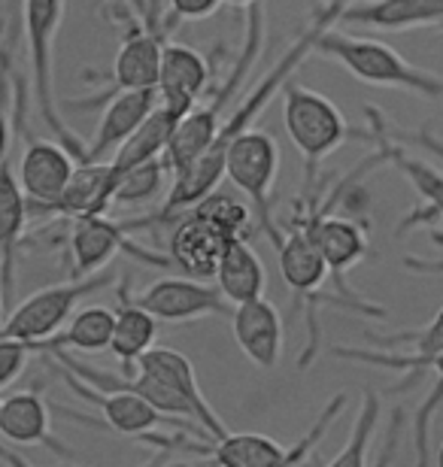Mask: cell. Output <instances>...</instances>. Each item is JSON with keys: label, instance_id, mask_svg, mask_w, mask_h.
Returning <instances> with one entry per match:
<instances>
[{"label": "cell", "instance_id": "6da1fadb", "mask_svg": "<svg viewBox=\"0 0 443 467\" xmlns=\"http://www.w3.org/2000/svg\"><path fill=\"white\" fill-rule=\"evenodd\" d=\"M350 4H353V0H322V4L313 9L307 27L295 36V43H291L289 49L280 55L277 64H270V70L256 82V86H252L249 95L243 98V104L234 107L231 113L225 116L219 134H216V140H213V146L206 149V152L197 158L188 171L174 176L171 192H167L164 203L158 207L155 216H146V225H155V222H174L179 213L192 210L197 201L219 189V182L225 176V149H228V143L234 137H240L243 130L256 128V119L270 107L273 98L282 95V88L289 86L291 77H295V70L307 61V55H313L316 40L325 31L337 27L343 9Z\"/></svg>", "mask_w": 443, "mask_h": 467}, {"label": "cell", "instance_id": "7a4b0ae2", "mask_svg": "<svg viewBox=\"0 0 443 467\" xmlns=\"http://www.w3.org/2000/svg\"><path fill=\"white\" fill-rule=\"evenodd\" d=\"M261 46H265V9H261V4H256L247 9V34H243L240 58L231 64V70L225 73L222 82H216L210 98H204L174 130L171 146H167V152H164V164H167V171H171V180L183 171H188V167L213 146V140L225 121V113L231 109V100L237 98V91L243 88V82H247Z\"/></svg>", "mask_w": 443, "mask_h": 467}, {"label": "cell", "instance_id": "3957f363", "mask_svg": "<svg viewBox=\"0 0 443 467\" xmlns=\"http://www.w3.org/2000/svg\"><path fill=\"white\" fill-rule=\"evenodd\" d=\"M313 55L341 64L346 73H353L364 86L407 91V95L428 98V100L443 98V77L410 64L398 49H392L389 43L343 34V31H337V27H332V31H325L316 40Z\"/></svg>", "mask_w": 443, "mask_h": 467}, {"label": "cell", "instance_id": "277c9868", "mask_svg": "<svg viewBox=\"0 0 443 467\" xmlns=\"http://www.w3.org/2000/svg\"><path fill=\"white\" fill-rule=\"evenodd\" d=\"M68 0H25L22 25L27 46V70H31L34 107L43 125L52 130L55 143H61L77 164H86V140L64 121L55 100V36L61 31Z\"/></svg>", "mask_w": 443, "mask_h": 467}, {"label": "cell", "instance_id": "5b68a950", "mask_svg": "<svg viewBox=\"0 0 443 467\" xmlns=\"http://www.w3.org/2000/svg\"><path fill=\"white\" fill-rule=\"evenodd\" d=\"M282 125H286L291 146L307 164V185H316L319 164L334 155L353 134L341 107L332 98L298 86V82H289L282 88Z\"/></svg>", "mask_w": 443, "mask_h": 467}, {"label": "cell", "instance_id": "8992f818", "mask_svg": "<svg viewBox=\"0 0 443 467\" xmlns=\"http://www.w3.org/2000/svg\"><path fill=\"white\" fill-rule=\"evenodd\" d=\"M153 9V4H149ZM143 6V16H137L131 6L119 9L121 27V43L119 52L112 58V73L107 86L98 95L86 100H77L79 109H98L103 107L112 95L121 91H137V88H155L158 86V70H162V49H164V27H158V16Z\"/></svg>", "mask_w": 443, "mask_h": 467}, {"label": "cell", "instance_id": "52a82bcc", "mask_svg": "<svg viewBox=\"0 0 443 467\" xmlns=\"http://www.w3.org/2000/svg\"><path fill=\"white\" fill-rule=\"evenodd\" d=\"M225 176L234 189L247 194L249 210L256 216V228L268 237L277 234L280 225L273 222L270 194L280 176V146L273 134L261 128H249L240 137H234L225 149Z\"/></svg>", "mask_w": 443, "mask_h": 467}, {"label": "cell", "instance_id": "ba28073f", "mask_svg": "<svg viewBox=\"0 0 443 467\" xmlns=\"http://www.w3.org/2000/svg\"><path fill=\"white\" fill-rule=\"evenodd\" d=\"M343 404H346V395H334L328 400L325 410L313 422V428H310L295 446H282L265 434H234V431H228L216 443L210 441V446H197V443H188V446H192V450L197 446V450L210 452L216 467H298L328 434V428L341 416Z\"/></svg>", "mask_w": 443, "mask_h": 467}, {"label": "cell", "instance_id": "9c48e42d", "mask_svg": "<svg viewBox=\"0 0 443 467\" xmlns=\"http://www.w3.org/2000/svg\"><path fill=\"white\" fill-rule=\"evenodd\" d=\"M112 274H94L89 279H73L64 285H46L40 292L27 295L13 313L6 316L0 337L4 340H22V343H43L55 337L64 325L70 322L73 310L82 297H89L112 283Z\"/></svg>", "mask_w": 443, "mask_h": 467}, {"label": "cell", "instance_id": "30bf717a", "mask_svg": "<svg viewBox=\"0 0 443 467\" xmlns=\"http://www.w3.org/2000/svg\"><path fill=\"white\" fill-rule=\"evenodd\" d=\"M146 228L143 219L134 222H110L107 216H82L73 219L68 246H70V276L73 279H89L98 270L107 265V261L116 255V252H125L128 258L143 261L149 267H162V270H174L171 255H158V252H149L146 246L131 240V231Z\"/></svg>", "mask_w": 443, "mask_h": 467}, {"label": "cell", "instance_id": "8fae6325", "mask_svg": "<svg viewBox=\"0 0 443 467\" xmlns=\"http://www.w3.org/2000/svg\"><path fill=\"white\" fill-rule=\"evenodd\" d=\"M25 88L22 79L16 82V134L25 140V152L18 161V185L27 198V216H37L49 203H55L68 189L77 161L73 155L55 140H37L25 130Z\"/></svg>", "mask_w": 443, "mask_h": 467}, {"label": "cell", "instance_id": "7c38bea8", "mask_svg": "<svg viewBox=\"0 0 443 467\" xmlns=\"http://www.w3.org/2000/svg\"><path fill=\"white\" fill-rule=\"evenodd\" d=\"M337 358L343 361H358V364H374V368L385 370H407V379L401 386L389 389V395L407 391L413 386V379L422 373H435V386L422 400L419 413H417V467H428V431H431V416L443 400V352L431 355V358H413L410 352H376V349H358V347H334L332 349Z\"/></svg>", "mask_w": 443, "mask_h": 467}, {"label": "cell", "instance_id": "4fadbf2b", "mask_svg": "<svg viewBox=\"0 0 443 467\" xmlns=\"http://www.w3.org/2000/svg\"><path fill=\"white\" fill-rule=\"evenodd\" d=\"M134 301L158 322H195L206 316H231L234 306L225 301L219 285H206L192 276H164L143 288Z\"/></svg>", "mask_w": 443, "mask_h": 467}, {"label": "cell", "instance_id": "5bb4252c", "mask_svg": "<svg viewBox=\"0 0 443 467\" xmlns=\"http://www.w3.org/2000/svg\"><path fill=\"white\" fill-rule=\"evenodd\" d=\"M43 361L49 364L52 373H58L64 379V386H68L73 395H79L82 400H89L103 413V422H107L112 431L119 434H149L155 431V428H164V425H179L185 428V431H195V428H188L183 422H176V419H167L164 413H158L153 404H146L140 395H131V391H100L89 386L86 379H79L77 373H70L64 364H58L49 355H43Z\"/></svg>", "mask_w": 443, "mask_h": 467}, {"label": "cell", "instance_id": "9a60e30c", "mask_svg": "<svg viewBox=\"0 0 443 467\" xmlns=\"http://www.w3.org/2000/svg\"><path fill=\"white\" fill-rule=\"evenodd\" d=\"M213 64L201 52L183 43H164L162 70H158V104L188 116L206 98L213 86Z\"/></svg>", "mask_w": 443, "mask_h": 467}, {"label": "cell", "instance_id": "2e32d148", "mask_svg": "<svg viewBox=\"0 0 443 467\" xmlns=\"http://www.w3.org/2000/svg\"><path fill=\"white\" fill-rule=\"evenodd\" d=\"M367 134H371V140L376 143V158L392 164L401 176H407V182L422 194V201H426L419 210H413L410 216L401 222V228H398L401 237H404V231H410L413 225L440 222L443 219V173L435 171V167H428L426 161H419L417 155H410L398 140L385 137L383 128L376 125L371 116H367Z\"/></svg>", "mask_w": 443, "mask_h": 467}, {"label": "cell", "instance_id": "e0dca14e", "mask_svg": "<svg viewBox=\"0 0 443 467\" xmlns=\"http://www.w3.org/2000/svg\"><path fill=\"white\" fill-rule=\"evenodd\" d=\"M337 25L364 27V31H443V0H353Z\"/></svg>", "mask_w": 443, "mask_h": 467}, {"label": "cell", "instance_id": "ac0fdd59", "mask_svg": "<svg viewBox=\"0 0 443 467\" xmlns=\"http://www.w3.org/2000/svg\"><path fill=\"white\" fill-rule=\"evenodd\" d=\"M137 370H146V373H153V377H158L162 382H167V386H171L176 395L195 410L197 428H201V431L210 437L213 443L222 441V437L228 434V425H225L222 419L216 416V410L206 404L204 391H201V386H197L192 361H188L183 352L164 349V347L149 349V352H143L137 358Z\"/></svg>", "mask_w": 443, "mask_h": 467}, {"label": "cell", "instance_id": "d6986e66", "mask_svg": "<svg viewBox=\"0 0 443 467\" xmlns=\"http://www.w3.org/2000/svg\"><path fill=\"white\" fill-rule=\"evenodd\" d=\"M158 107V88H137L112 95L103 104V119L98 125V134L86 143V164L107 161V155H116L119 146H125L137 128L149 119V113Z\"/></svg>", "mask_w": 443, "mask_h": 467}, {"label": "cell", "instance_id": "ffe728a7", "mask_svg": "<svg viewBox=\"0 0 443 467\" xmlns=\"http://www.w3.org/2000/svg\"><path fill=\"white\" fill-rule=\"evenodd\" d=\"M228 237L219 234L204 219H197L192 210L179 213L171 228V261L176 270H183L192 279H213Z\"/></svg>", "mask_w": 443, "mask_h": 467}, {"label": "cell", "instance_id": "44dd1931", "mask_svg": "<svg viewBox=\"0 0 443 467\" xmlns=\"http://www.w3.org/2000/svg\"><path fill=\"white\" fill-rule=\"evenodd\" d=\"M234 340L240 352L261 370H273L282 355V316L268 297L234 306Z\"/></svg>", "mask_w": 443, "mask_h": 467}, {"label": "cell", "instance_id": "7402d4cb", "mask_svg": "<svg viewBox=\"0 0 443 467\" xmlns=\"http://www.w3.org/2000/svg\"><path fill=\"white\" fill-rule=\"evenodd\" d=\"M0 437L9 443L22 446H46L61 459H73V452L64 446L49 428V404L43 400V386L16 391L4 400V416H0Z\"/></svg>", "mask_w": 443, "mask_h": 467}, {"label": "cell", "instance_id": "603a6c76", "mask_svg": "<svg viewBox=\"0 0 443 467\" xmlns=\"http://www.w3.org/2000/svg\"><path fill=\"white\" fill-rule=\"evenodd\" d=\"M27 216V198L18 185V176L13 164L0 167V301L4 310L13 306L16 295V261H18V243H22Z\"/></svg>", "mask_w": 443, "mask_h": 467}, {"label": "cell", "instance_id": "cb8c5ba5", "mask_svg": "<svg viewBox=\"0 0 443 467\" xmlns=\"http://www.w3.org/2000/svg\"><path fill=\"white\" fill-rule=\"evenodd\" d=\"M213 279L231 306L265 297V285H268L265 265H261L258 252L249 246L247 237H231L225 243V252Z\"/></svg>", "mask_w": 443, "mask_h": 467}, {"label": "cell", "instance_id": "d4e9b609", "mask_svg": "<svg viewBox=\"0 0 443 467\" xmlns=\"http://www.w3.org/2000/svg\"><path fill=\"white\" fill-rule=\"evenodd\" d=\"M112 182H110V161L98 164H77L68 189L55 203L40 210L37 216H64V219H82V216H103L112 203Z\"/></svg>", "mask_w": 443, "mask_h": 467}, {"label": "cell", "instance_id": "484cf974", "mask_svg": "<svg viewBox=\"0 0 443 467\" xmlns=\"http://www.w3.org/2000/svg\"><path fill=\"white\" fill-rule=\"evenodd\" d=\"M155 337H158V319L149 316L143 306L134 301L128 279L119 283V310H116V325H112L110 352L121 361L125 373L137 370V358L153 349Z\"/></svg>", "mask_w": 443, "mask_h": 467}, {"label": "cell", "instance_id": "4316f807", "mask_svg": "<svg viewBox=\"0 0 443 467\" xmlns=\"http://www.w3.org/2000/svg\"><path fill=\"white\" fill-rule=\"evenodd\" d=\"M112 325H116V310L110 306H86L77 316H70V322L55 334V337L43 343H31L37 352H58V349H79V352H100L110 349L112 340Z\"/></svg>", "mask_w": 443, "mask_h": 467}, {"label": "cell", "instance_id": "83f0119b", "mask_svg": "<svg viewBox=\"0 0 443 467\" xmlns=\"http://www.w3.org/2000/svg\"><path fill=\"white\" fill-rule=\"evenodd\" d=\"M197 219H204L206 225H213L225 237H247V231L252 225V210L243 201H237L228 192H210L206 198H201L192 207Z\"/></svg>", "mask_w": 443, "mask_h": 467}, {"label": "cell", "instance_id": "f1b7e54d", "mask_svg": "<svg viewBox=\"0 0 443 467\" xmlns=\"http://www.w3.org/2000/svg\"><path fill=\"white\" fill-rule=\"evenodd\" d=\"M380 422V395L376 391H364L362 407L353 422L350 441L343 443V450L334 455V462H328L325 467H367V446H371L374 428Z\"/></svg>", "mask_w": 443, "mask_h": 467}, {"label": "cell", "instance_id": "f546056e", "mask_svg": "<svg viewBox=\"0 0 443 467\" xmlns=\"http://www.w3.org/2000/svg\"><path fill=\"white\" fill-rule=\"evenodd\" d=\"M167 176H171V171H167L164 158H153V161H143V164L131 167V171L121 173L112 203H128V207H137V203L153 201L155 194L167 185Z\"/></svg>", "mask_w": 443, "mask_h": 467}, {"label": "cell", "instance_id": "4dcf8cb0", "mask_svg": "<svg viewBox=\"0 0 443 467\" xmlns=\"http://www.w3.org/2000/svg\"><path fill=\"white\" fill-rule=\"evenodd\" d=\"M16 82L18 77L13 73V49L4 36V46H0V167L6 164L16 134Z\"/></svg>", "mask_w": 443, "mask_h": 467}, {"label": "cell", "instance_id": "1f68e13d", "mask_svg": "<svg viewBox=\"0 0 443 467\" xmlns=\"http://www.w3.org/2000/svg\"><path fill=\"white\" fill-rule=\"evenodd\" d=\"M367 340L380 343V347H401L407 343L413 358H431V355L443 352V306L440 313L431 319L426 328H417V331H398V334H367Z\"/></svg>", "mask_w": 443, "mask_h": 467}, {"label": "cell", "instance_id": "d6a6232c", "mask_svg": "<svg viewBox=\"0 0 443 467\" xmlns=\"http://www.w3.org/2000/svg\"><path fill=\"white\" fill-rule=\"evenodd\" d=\"M364 116H371L376 125L383 128V134L385 137H392V140H398V143H410V146H422L426 152H431V155H438L440 161H443V140L431 130L428 125H422V128H417V130H401V128H395V125H389V119L383 116V109L380 107H364Z\"/></svg>", "mask_w": 443, "mask_h": 467}, {"label": "cell", "instance_id": "836d02e7", "mask_svg": "<svg viewBox=\"0 0 443 467\" xmlns=\"http://www.w3.org/2000/svg\"><path fill=\"white\" fill-rule=\"evenodd\" d=\"M27 355H34L31 343H22V340H4L0 337V389H6L18 373L25 370L27 364Z\"/></svg>", "mask_w": 443, "mask_h": 467}, {"label": "cell", "instance_id": "e575fe53", "mask_svg": "<svg viewBox=\"0 0 443 467\" xmlns=\"http://www.w3.org/2000/svg\"><path fill=\"white\" fill-rule=\"evenodd\" d=\"M171 4V18L179 22H204L216 9L222 6V0H167Z\"/></svg>", "mask_w": 443, "mask_h": 467}, {"label": "cell", "instance_id": "d590c367", "mask_svg": "<svg viewBox=\"0 0 443 467\" xmlns=\"http://www.w3.org/2000/svg\"><path fill=\"white\" fill-rule=\"evenodd\" d=\"M222 4H228V6H237V9H249V6H256L258 0H222Z\"/></svg>", "mask_w": 443, "mask_h": 467}, {"label": "cell", "instance_id": "8d00e7d4", "mask_svg": "<svg viewBox=\"0 0 443 467\" xmlns=\"http://www.w3.org/2000/svg\"><path fill=\"white\" fill-rule=\"evenodd\" d=\"M4 36H6V16H0V46H4Z\"/></svg>", "mask_w": 443, "mask_h": 467}, {"label": "cell", "instance_id": "74e56055", "mask_svg": "<svg viewBox=\"0 0 443 467\" xmlns=\"http://www.w3.org/2000/svg\"><path fill=\"white\" fill-rule=\"evenodd\" d=\"M438 467H443V443H440V450H438V459H435Z\"/></svg>", "mask_w": 443, "mask_h": 467}, {"label": "cell", "instance_id": "f35d334b", "mask_svg": "<svg viewBox=\"0 0 443 467\" xmlns=\"http://www.w3.org/2000/svg\"><path fill=\"white\" fill-rule=\"evenodd\" d=\"M0 416H4V400H0Z\"/></svg>", "mask_w": 443, "mask_h": 467}, {"label": "cell", "instance_id": "ab89813d", "mask_svg": "<svg viewBox=\"0 0 443 467\" xmlns=\"http://www.w3.org/2000/svg\"><path fill=\"white\" fill-rule=\"evenodd\" d=\"M0 313H4V301H0Z\"/></svg>", "mask_w": 443, "mask_h": 467}, {"label": "cell", "instance_id": "60d3db41", "mask_svg": "<svg viewBox=\"0 0 443 467\" xmlns=\"http://www.w3.org/2000/svg\"><path fill=\"white\" fill-rule=\"evenodd\" d=\"M149 467H155V464H149Z\"/></svg>", "mask_w": 443, "mask_h": 467}]
</instances>
